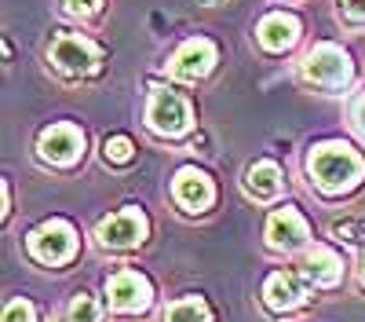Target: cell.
<instances>
[{"instance_id":"cell-1","label":"cell","mask_w":365,"mask_h":322,"mask_svg":"<svg viewBox=\"0 0 365 322\" xmlns=\"http://www.w3.org/2000/svg\"><path fill=\"white\" fill-rule=\"evenodd\" d=\"M311 176L325 194L351 191L361 176V158L344 143H325L311 154Z\"/></svg>"},{"instance_id":"cell-2","label":"cell","mask_w":365,"mask_h":322,"mask_svg":"<svg viewBox=\"0 0 365 322\" xmlns=\"http://www.w3.org/2000/svg\"><path fill=\"white\" fill-rule=\"evenodd\" d=\"M303 74L322 88H344L351 81V59L336 44H318L303 59Z\"/></svg>"},{"instance_id":"cell-3","label":"cell","mask_w":365,"mask_h":322,"mask_svg":"<svg viewBox=\"0 0 365 322\" xmlns=\"http://www.w3.org/2000/svg\"><path fill=\"white\" fill-rule=\"evenodd\" d=\"M73 249H77V234L63 220H48L29 234V253L41 263H66L73 256Z\"/></svg>"},{"instance_id":"cell-4","label":"cell","mask_w":365,"mask_h":322,"mask_svg":"<svg viewBox=\"0 0 365 322\" xmlns=\"http://www.w3.org/2000/svg\"><path fill=\"white\" fill-rule=\"evenodd\" d=\"M146 121L154 132L161 136H179L187 132L190 125V106L179 92H168V88H158L154 96H150V110H146Z\"/></svg>"},{"instance_id":"cell-5","label":"cell","mask_w":365,"mask_h":322,"mask_svg":"<svg viewBox=\"0 0 365 322\" xmlns=\"http://www.w3.org/2000/svg\"><path fill=\"white\" fill-rule=\"evenodd\" d=\"M96 59H99V51H96V44H88L84 37H55V44H51V63H55V70L58 74H66V77H81V74H91L96 70Z\"/></svg>"},{"instance_id":"cell-6","label":"cell","mask_w":365,"mask_h":322,"mask_svg":"<svg viewBox=\"0 0 365 322\" xmlns=\"http://www.w3.org/2000/svg\"><path fill=\"white\" fill-rule=\"evenodd\" d=\"M146 238V216L139 209H120L99 223V242L110 249H128Z\"/></svg>"},{"instance_id":"cell-7","label":"cell","mask_w":365,"mask_h":322,"mask_svg":"<svg viewBox=\"0 0 365 322\" xmlns=\"http://www.w3.org/2000/svg\"><path fill=\"white\" fill-rule=\"evenodd\" d=\"M37 151H41V158H48L55 165H73L77 154L84 151V136L73 125H51V129L41 132Z\"/></svg>"},{"instance_id":"cell-8","label":"cell","mask_w":365,"mask_h":322,"mask_svg":"<svg viewBox=\"0 0 365 322\" xmlns=\"http://www.w3.org/2000/svg\"><path fill=\"white\" fill-rule=\"evenodd\" d=\"M106 293H110V304L117 311H143L150 304V282L139 275V271H117L110 282H106Z\"/></svg>"},{"instance_id":"cell-9","label":"cell","mask_w":365,"mask_h":322,"mask_svg":"<svg viewBox=\"0 0 365 322\" xmlns=\"http://www.w3.org/2000/svg\"><path fill=\"white\" fill-rule=\"evenodd\" d=\"M212 63H216V48H212V41H205V37L201 41H187L172 59V74L179 81H197V77H205L212 70Z\"/></svg>"},{"instance_id":"cell-10","label":"cell","mask_w":365,"mask_h":322,"mask_svg":"<svg viewBox=\"0 0 365 322\" xmlns=\"http://www.w3.org/2000/svg\"><path fill=\"white\" fill-rule=\"evenodd\" d=\"M267 242L274 249H299L307 242V223L296 209H282L267 220Z\"/></svg>"},{"instance_id":"cell-11","label":"cell","mask_w":365,"mask_h":322,"mask_svg":"<svg viewBox=\"0 0 365 322\" xmlns=\"http://www.w3.org/2000/svg\"><path fill=\"white\" fill-rule=\"evenodd\" d=\"M175 201L179 205H187V209H194V213H201V209H208L212 205V198H216V191H212V180L205 172H197V168H182L179 176H175Z\"/></svg>"},{"instance_id":"cell-12","label":"cell","mask_w":365,"mask_h":322,"mask_svg":"<svg viewBox=\"0 0 365 322\" xmlns=\"http://www.w3.org/2000/svg\"><path fill=\"white\" fill-rule=\"evenodd\" d=\"M263 297L274 311H292L303 304V271H278L270 275L267 286H263Z\"/></svg>"},{"instance_id":"cell-13","label":"cell","mask_w":365,"mask_h":322,"mask_svg":"<svg viewBox=\"0 0 365 322\" xmlns=\"http://www.w3.org/2000/svg\"><path fill=\"white\" fill-rule=\"evenodd\" d=\"M296 37H299V22L292 15H282L278 11V15H267L259 22V44L267 51H285V48L296 44Z\"/></svg>"},{"instance_id":"cell-14","label":"cell","mask_w":365,"mask_h":322,"mask_svg":"<svg viewBox=\"0 0 365 322\" xmlns=\"http://www.w3.org/2000/svg\"><path fill=\"white\" fill-rule=\"evenodd\" d=\"M299 271H303V278L314 282V286H332V282H340V260H336V253H332V249L314 246L307 256H303Z\"/></svg>"},{"instance_id":"cell-15","label":"cell","mask_w":365,"mask_h":322,"mask_svg":"<svg viewBox=\"0 0 365 322\" xmlns=\"http://www.w3.org/2000/svg\"><path fill=\"white\" fill-rule=\"evenodd\" d=\"M249 191L259 198V201H270V198H278L282 191V168L274 165V161H259L249 168Z\"/></svg>"},{"instance_id":"cell-16","label":"cell","mask_w":365,"mask_h":322,"mask_svg":"<svg viewBox=\"0 0 365 322\" xmlns=\"http://www.w3.org/2000/svg\"><path fill=\"white\" fill-rule=\"evenodd\" d=\"M165 322H212V308L201 297H182L165 311Z\"/></svg>"},{"instance_id":"cell-17","label":"cell","mask_w":365,"mask_h":322,"mask_svg":"<svg viewBox=\"0 0 365 322\" xmlns=\"http://www.w3.org/2000/svg\"><path fill=\"white\" fill-rule=\"evenodd\" d=\"M70 322H99V304L88 293H77L70 304Z\"/></svg>"},{"instance_id":"cell-18","label":"cell","mask_w":365,"mask_h":322,"mask_svg":"<svg viewBox=\"0 0 365 322\" xmlns=\"http://www.w3.org/2000/svg\"><path fill=\"white\" fill-rule=\"evenodd\" d=\"M132 154H135V146H132L128 136H113V139H106V161L125 165V161H132Z\"/></svg>"},{"instance_id":"cell-19","label":"cell","mask_w":365,"mask_h":322,"mask_svg":"<svg viewBox=\"0 0 365 322\" xmlns=\"http://www.w3.org/2000/svg\"><path fill=\"white\" fill-rule=\"evenodd\" d=\"M4 322H34V304L29 301H11L4 311Z\"/></svg>"},{"instance_id":"cell-20","label":"cell","mask_w":365,"mask_h":322,"mask_svg":"<svg viewBox=\"0 0 365 322\" xmlns=\"http://www.w3.org/2000/svg\"><path fill=\"white\" fill-rule=\"evenodd\" d=\"M340 234V238H347V242H365V223H354V220H344V223H336L332 227Z\"/></svg>"},{"instance_id":"cell-21","label":"cell","mask_w":365,"mask_h":322,"mask_svg":"<svg viewBox=\"0 0 365 322\" xmlns=\"http://www.w3.org/2000/svg\"><path fill=\"white\" fill-rule=\"evenodd\" d=\"M103 4V0H66V15H77V19H84V15H91Z\"/></svg>"},{"instance_id":"cell-22","label":"cell","mask_w":365,"mask_h":322,"mask_svg":"<svg viewBox=\"0 0 365 322\" xmlns=\"http://www.w3.org/2000/svg\"><path fill=\"white\" fill-rule=\"evenodd\" d=\"M344 8H347V15L365 19V0H344Z\"/></svg>"},{"instance_id":"cell-23","label":"cell","mask_w":365,"mask_h":322,"mask_svg":"<svg viewBox=\"0 0 365 322\" xmlns=\"http://www.w3.org/2000/svg\"><path fill=\"white\" fill-rule=\"evenodd\" d=\"M354 117H358V129H361V132H365V99H361V103H358V110H354Z\"/></svg>"},{"instance_id":"cell-24","label":"cell","mask_w":365,"mask_h":322,"mask_svg":"<svg viewBox=\"0 0 365 322\" xmlns=\"http://www.w3.org/2000/svg\"><path fill=\"white\" fill-rule=\"evenodd\" d=\"M361 282H365V256H361Z\"/></svg>"},{"instance_id":"cell-25","label":"cell","mask_w":365,"mask_h":322,"mask_svg":"<svg viewBox=\"0 0 365 322\" xmlns=\"http://www.w3.org/2000/svg\"><path fill=\"white\" fill-rule=\"evenodd\" d=\"M205 4H220V0H205Z\"/></svg>"}]
</instances>
